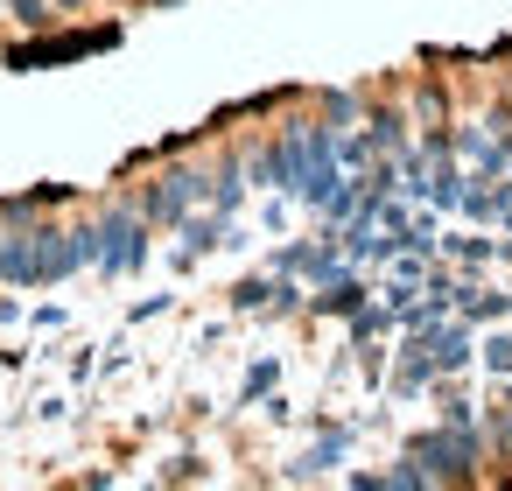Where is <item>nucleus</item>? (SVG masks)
<instances>
[{"label":"nucleus","mask_w":512,"mask_h":491,"mask_svg":"<svg viewBox=\"0 0 512 491\" xmlns=\"http://www.w3.org/2000/svg\"><path fill=\"white\" fill-rule=\"evenodd\" d=\"M414 463L428 470V484L470 477V463H477V435H470V421H442V428L414 435Z\"/></svg>","instance_id":"nucleus-1"},{"label":"nucleus","mask_w":512,"mask_h":491,"mask_svg":"<svg viewBox=\"0 0 512 491\" xmlns=\"http://www.w3.org/2000/svg\"><path fill=\"white\" fill-rule=\"evenodd\" d=\"M120 29H92V36H43V43H22L8 50L15 71H43V64H71V57H92V50H113Z\"/></svg>","instance_id":"nucleus-4"},{"label":"nucleus","mask_w":512,"mask_h":491,"mask_svg":"<svg viewBox=\"0 0 512 491\" xmlns=\"http://www.w3.org/2000/svg\"><path fill=\"white\" fill-rule=\"evenodd\" d=\"M344 449H351V435H344V428H330V435H323V442H316L302 463H288V477H295V484H309V477H330V470L344 463Z\"/></svg>","instance_id":"nucleus-6"},{"label":"nucleus","mask_w":512,"mask_h":491,"mask_svg":"<svg viewBox=\"0 0 512 491\" xmlns=\"http://www.w3.org/2000/svg\"><path fill=\"white\" fill-rule=\"evenodd\" d=\"M498 218L512 225V183H498Z\"/></svg>","instance_id":"nucleus-17"},{"label":"nucleus","mask_w":512,"mask_h":491,"mask_svg":"<svg viewBox=\"0 0 512 491\" xmlns=\"http://www.w3.org/2000/svg\"><path fill=\"white\" fill-rule=\"evenodd\" d=\"M421 190H428L442 211H456V204H463V176H456V169H435V183H421Z\"/></svg>","instance_id":"nucleus-8"},{"label":"nucleus","mask_w":512,"mask_h":491,"mask_svg":"<svg viewBox=\"0 0 512 491\" xmlns=\"http://www.w3.org/2000/svg\"><path fill=\"white\" fill-rule=\"evenodd\" d=\"M218 239H225V225H218V218H204V225H190V232H183V260H197V253H211Z\"/></svg>","instance_id":"nucleus-9"},{"label":"nucleus","mask_w":512,"mask_h":491,"mask_svg":"<svg viewBox=\"0 0 512 491\" xmlns=\"http://www.w3.org/2000/svg\"><path fill=\"white\" fill-rule=\"evenodd\" d=\"M463 211L470 218H498V190H463Z\"/></svg>","instance_id":"nucleus-11"},{"label":"nucleus","mask_w":512,"mask_h":491,"mask_svg":"<svg viewBox=\"0 0 512 491\" xmlns=\"http://www.w3.org/2000/svg\"><path fill=\"white\" fill-rule=\"evenodd\" d=\"M197 197H204V176H197V169H169V176H162V183L148 190V218L176 225V218H183V211H190Z\"/></svg>","instance_id":"nucleus-5"},{"label":"nucleus","mask_w":512,"mask_h":491,"mask_svg":"<svg viewBox=\"0 0 512 491\" xmlns=\"http://www.w3.org/2000/svg\"><path fill=\"white\" fill-rule=\"evenodd\" d=\"M8 8H15V22H29V29L50 22V0H8Z\"/></svg>","instance_id":"nucleus-13"},{"label":"nucleus","mask_w":512,"mask_h":491,"mask_svg":"<svg viewBox=\"0 0 512 491\" xmlns=\"http://www.w3.org/2000/svg\"><path fill=\"white\" fill-rule=\"evenodd\" d=\"M463 309H470L477 323H491V316H505L512 302H505V295H463Z\"/></svg>","instance_id":"nucleus-10"},{"label":"nucleus","mask_w":512,"mask_h":491,"mask_svg":"<svg viewBox=\"0 0 512 491\" xmlns=\"http://www.w3.org/2000/svg\"><path fill=\"white\" fill-rule=\"evenodd\" d=\"M449 246H456L463 260H491V239H449Z\"/></svg>","instance_id":"nucleus-16"},{"label":"nucleus","mask_w":512,"mask_h":491,"mask_svg":"<svg viewBox=\"0 0 512 491\" xmlns=\"http://www.w3.org/2000/svg\"><path fill=\"white\" fill-rule=\"evenodd\" d=\"M141 260H148L141 211H134V204H113V211L99 218V260H92V267H106V274H134Z\"/></svg>","instance_id":"nucleus-2"},{"label":"nucleus","mask_w":512,"mask_h":491,"mask_svg":"<svg viewBox=\"0 0 512 491\" xmlns=\"http://www.w3.org/2000/svg\"><path fill=\"white\" fill-rule=\"evenodd\" d=\"M50 8H85V0H50Z\"/></svg>","instance_id":"nucleus-18"},{"label":"nucleus","mask_w":512,"mask_h":491,"mask_svg":"<svg viewBox=\"0 0 512 491\" xmlns=\"http://www.w3.org/2000/svg\"><path fill=\"white\" fill-rule=\"evenodd\" d=\"M43 239H50V225H8L0 232V281L8 288H43Z\"/></svg>","instance_id":"nucleus-3"},{"label":"nucleus","mask_w":512,"mask_h":491,"mask_svg":"<svg viewBox=\"0 0 512 491\" xmlns=\"http://www.w3.org/2000/svg\"><path fill=\"white\" fill-rule=\"evenodd\" d=\"M484 365H491V372H505V379H512V337H491V344H484Z\"/></svg>","instance_id":"nucleus-12"},{"label":"nucleus","mask_w":512,"mask_h":491,"mask_svg":"<svg viewBox=\"0 0 512 491\" xmlns=\"http://www.w3.org/2000/svg\"><path fill=\"white\" fill-rule=\"evenodd\" d=\"M239 197H246V183H239V162H225V169H218V183H211V204H218V218H232V211H239Z\"/></svg>","instance_id":"nucleus-7"},{"label":"nucleus","mask_w":512,"mask_h":491,"mask_svg":"<svg viewBox=\"0 0 512 491\" xmlns=\"http://www.w3.org/2000/svg\"><path fill=\"white\" fill-rule=\"evenodd\" d=\"M267 386H274V358H260V365H253V372H246V400H260V393H267Z\"/></svg>","instance_id":"nucleus-14"},{"label":"nucleus","mask_w":512,"mask_h":491,"mask_svg":"<svg viewBox=\"0 0 512 491\" xmlns=\"http://www.w3.org/2000/svg\"><path fill=\"white\" fill-rule=\"evenodd\" d=\"M393 141H400V120L379 113V120H372V148H393Z\"/></svg>","instance_id":"nucleus-15"},{"label":"nucleus","mask_w":512,"mask_h":491,"mask_svg":"<svg viewBox=\"0 0 512 491\" xmlns=\"http://www.w3.org/2000/svg\"><path fill=\"white\" fill-rule=\"evenodd\" d=\"M162 8H169V0H162Z\"/></svg>","instance_id":"nucleus-19"}]
</instances>
